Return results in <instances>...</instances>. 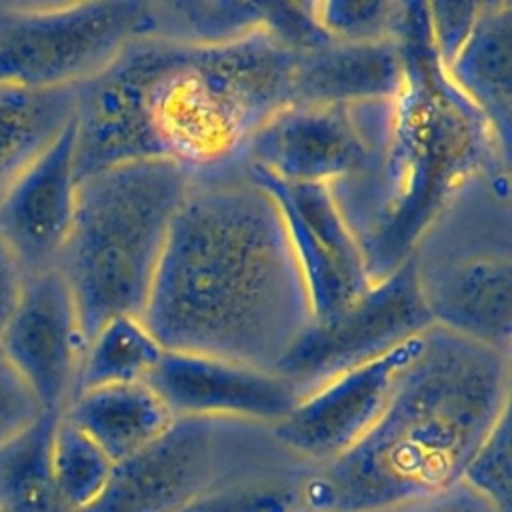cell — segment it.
<instances>
[{
    "label": "cell",
    "mask_w": 512,
    "mask_h": 512,
    "mask_svg": "<svg viewBox=\"0 0 512 512\" xmlns=\"http://www.w3.org/2000/svg\"><path fill=\"white\" fill-rule=\"evenodd\" d=\"M306 10L328 40L396 42L408 16V2H306Z\"/></svg>",
    "instance_id": "25"
},
{
    "label": "cell",
    "mask_w": 512,
    "mask_h": 512,
    "mask_svg": "<svg viewBox=\"0 0 512 512\" xmlns=\"http://www.w3.org/2000/svg\"><path fill=\"white\" fill-rule=\"evenodd\" d=\"M152 38L180 44H216L264 26V2H150Z\"/></svg>",
    "instance_id": "23"
},
{
    "label": "cell",
    "mask_w": 512,
    "mask_h": 512,
    "mask_svg": "<svg viewBox=\"0 0 512 512\" xmlns=\"http://www.w3.org/2000/svg\"><path fill=\"white\" fill-rule=\"evenodd\" d=\"M510 410V354L430 326L376 424L298 478L296 512H394L462 482Z\"/></svg>",
    "instance_id": "2"
},
{
    "label": "cell",
    "mask_w": 512,
    "mask_h": 512,
    "mask_svg": "<svg viewBox=\"0 0 512 512\" xmlns=\"http://www.w3.org/2000/svg\"><path fill=\"white\" fill-rule=\"evenodd\" d=\"M114 462L76 424L60 414L52 436V476L70 512L88 506L104 490Z\"/></svg>",
    "instance_id": "24"
},
{
    "label": "cell",
    "mask_w": 512,
    "mask_h": 512,
    "mask_svg": "<svg viewBox=\"0 0 512 512\" xmlns=\"http://www.w3.org/2000/svg\"><path fill=\"white\" fill-rule=\"evenodd\" d=\"M482 2H426L428 30L440 62H448L468 36Z\"/></svg>",
    "instance_id": "28"
},
{
    "label": "cell",
    "mask_w": 512,
    "mask_h": 512,
    "mask_svg": "<svg viewBox=\"0 0 512 512\" xmlns=\"http://www.w3.org/2000/svg\"><path fill=\"white\" fill-rule=\"evenodd\" d=\"M430 326L434 322L418 292L410 260H406L334 318L312 322L276 372L306 396L334 376L378 358Z\"/></svg>",
    "instance_id": "9"
},
{
    "label": "cell",
    "mask_w": 512,
    "mask_h": 512,
    "mask_svg": "<svg viewBox=\"0 0 512 512\" xmlns=\"http://www.w3.org/2000/svg\"><path fill=\"white\" fill-rule=\"evenodd\" d=\"M0 512H4V510H0Z\"/></svg>",
    "instance_id": "32"
},
{
    "label": "cell",
    "mask_w": 512,
    "mask_h": 512,
    "mask_svg": "<svg viewBox=\"0 0 512 512\" xmlns=\"http://www.w3.org/2000/svg\"><path fill=\"white\" fill-rule=\"evenodd\" d=\"M162 354V344L140 316H112L86 340L74 396L102 386L144 382Z\"/></svg>",
    "instance_id": "22"
},
{
    "label": "cell",
    "mask_w": 512,
    "mask_h": 512,
    "mask_svg": "<svg viewBox=\"0 0 512 512\" xmlns=\"http://www.w3.org/2000/svg\"><path fill=\"white\" fill-rule=\"evenodd\" d=\"M394 512H498L490 502L470 490L466 484H456L446 492L414 502Z\"/></svg>",
    "instance_id": "30"
},
{
    "label": "cell",
    "mask_w": 512,
    "mask_h": 512,
    "mask_svg": "<svg viewBox=\"0 0 512 512\" xmlns=\"http://www.w3.org/2000/svg\"><path fill=\"white\" fill-rule=\"evenodd\" d=\"M252 174L274 196L300 266L312 322L346 310L374 284L362 248L342 216L330 186L286 184Z\"/></svg>",
    "instance_id": "12"
},
{
    "label": "cell",
    "mask_w": 512,
    "mask_h": 512,
    "mask_svg": "<svg viewBox=\"0 0 512 512\" xmlns=\"http://www.w3.org/2000/svg\"><path fill=\"white\" fill-rule=\"evenodd\" d=\"M78 200L74 124L0 192V244L22 278L56 268Z\"/></svg>",
    "instance_id": "16"
},
{
    "label": "cell",
    "mask_w": 512,
    "mask_h": 512,
    "mask_svg": "<svg viewBox=\"0 0 512 512\" xmlns=\"http://www.w3.org/2000/svg\"><path fill=\"white\" fill-rule=\"evenodd\" d=\"M142 322L164 350L274 372L312 324L280 208L240 158L190 172Z\"/></svg>",
    "instance_id": "1"
},
{
    "label": "cell",
    "mask_w": 512,
    "mask_h": 512,
    "mask_svg": "<svg viewBox=\"0 0 512 512\" xmlns=\"http://www.w3.org/2000/svg\"><path fill=\"white\" fill-rule=\"evenodd\" d=\"M390 102L288 104L252 134L240 160L286 184H340L372 158L388 126Z\"/></svg>",
    "instance_id": "8"
},
{
    "label": "cell",
    "mask_w": 512,
    "mask_h": 512,
    "mask_svg": "<svg viewBox=\"0 0 512 512\" xmlns=\"http://www.w3.org/2000/svg\"><path fill=\"white\" fill-rule=\"evenodd\" d=\"M442 68L482 116L498 146L510 154L512 2H482L468 36Z\"/></svg>",
    "instance_id": "18"
},
{
    "label": "cell",
    "mask_w": 512,
    "mask_h": 512,
    "mask_svg": "<svg viewBox=\"0 0 512 512\" xmlns=\"http://www.w3.org/2000/svg\"><path fill=\"white\" fill-rule=\"evenodd\" d=\"M422 344L424 332L308 392L280 422L270 426L274 442L310 468L338 460L376 424L400 372L422 350Z\"/></svg>",
    "instance_id": "11"
},
{
    "label": "cell",
    "mask_w": 512,
    "mask_h": 512,
    "mask_svg": "<svg viewBox=\"0 0 512 512\" xmlns=\"http://www.w3.org/2000/svg\"><path fill=\"white\" fill-rule=\"evenodd\" d=\"M148 38V122L162 156L190 172L238 160L252 134L292 104L296 48L266 26L216 44Z\"/></svg>",
    "instance_id": "4"
},
{
    "label": "cell",
    "mask_w": 512,
    "mask_h": 512,
    "mask_svg": "<svg viewBox=\"0 0 512 512\" xmlns=\"http://www.w3.org/2000/svg\"><path fill=\"white\" fill-rule=\"evenodd\" d=\"M60 414L42 412L0 446V510L70 512L52 476V436Z\"/></svg>",
    "instance_id": "21"
},
{
    "label": "cell",
    "mask_w": 512,
    "mask_h": 512,
    "mask_svg": "<svg viewBox=\"0 0 512 512\" xmlns=\"http://www.w3.org/2000/svg\"><path fill=\"white\" fill-rule=\"evenodd\" d=\"M512 434L510 410L502 414L468 462L462 484L490 502L498 512H510L512 500Z\"/></svg>",
    "instance_id": "27"
},
{
    "label": "cell",
    "mask_w": 512,
    "mask_h": 512,
    "mask_svg": "<svg viewBox=\"0 0 512 512\" xmlns=\"http://www.w3.org/2000/svg\"><path fill=\"white\" fill-rule=\"evenodd\" d=\"M144 382L174 418H220L274 426L302 398L300 390L280 372L192 352L164 350Z\"/></svg>",
    "instance_id": "15"
},
{
    "label": "cell",
    "mask_w": 512,
    "mask_h": 512,
    "mask_svg": "<svg viewBox=\"0 0 512 512\" xmlns=\"http://www.w3.org/2000/svg\"><path fill=\"white\" fill-rule=\"evenodd\" d=\"M44 410L0 352V446L28 428Z\"/></svg>",
    "instance_id": "29"
},
{
    "label": "cell",
    "mask_w": 512,
    "mask_h": 512,
    "mask_svg": "<svg viewBox=\"0 0 512 512\" xmlns=\"http://www.w3.org/2000/svg\"><path fill=\"white\" fill-rule=\"evenodd\" d=\"M152 34V6L136 0L0 2V84L70 88Z\"/></svg>",
    "instance_id": "7"
},
{
    "label": "cell",
    "mask_w": 512,
    "mask_h": 512,
    "mask_svg": "<svg viewBox=\"0 0 512 512\" xmlns=\"http://www.w3.org/2000/svg\"><path fill=\"white\" fill-rule=\"evenodd\" d=\"M400 90L368 164L330 186L372 282L402 266L422 232L476 174L510 168L482 116L452 86L432 46L426 2H410L398 36Z\"/></svg>",
    "instance_id": "3"
},
{
    "label": "cell",
    "mask_w": 512,
    "mask_h": 512,
    "mask_svg": "<svg viewBox=\"0 0 512 512\" xmlns=\"http://www.w3.org/2000/svg\"><path fill=\"white\" fill-rule=\"evenodd\" d=\"M408 260L434 326L510 354V168L468 180L422 232Z\"/></svg>",
    "instance_id": "6"
},
{
    "label": "cell",
    "mask_w": 512,
    "mask_h": 512,
    "mask_svg": "<svg viewBox=\"0 0 512 512\" xmlns=\"http://www.w3.org/2000/svg\"><path fill=\"white\" fill-rule=\"evenodd\" d=\"M150 54V38H138L100 72L74 86L72 124L78 182L112 166L162 158L144 98Z\"/></svg>",
    "instance_id": "14"
},
{
    "label": "cell",
    "mask_w": 512,
    "mask_h": 512,
    "mask_svg": "<svg viewBox=\"0 0 512 512\" xmlns=\"http://www.w3.org/2000/svg\"><path fill=\"white\" fill-rule=\"evenodd\" d=\"M298 476H262L220 484L180 512H296Z\"/></svg>",
    "instance_id": "26"
},
{
    "label": "cell",
    "mask_w": 512,
    "mask_h": 512,
    "mask_svg": "<svg viewBox=\"0 0 512 512\" xmlns=\"http://www.w3.org/2000/svg\"><path fill=\"white\" fill-rule=\"evenodd\" d=\"M404 58L398 42H334L296 48L292 104H362L392 100L400 90Z\"/></svg>",
    "instance_id": "17"
},
{
    "label": "cell",
    "mask_w": 512,
    "mask_h": 512,
    "mask_svg": "<svg viewBox=\"0 0 512 512\" xmlns=\"http://www.w3.org/2000/svg\"><path fill=\"white\" fill-rule=\"evenodd\" d=\"M22 274L6 248L0 244V332L18 300L20 288H22Z\"/></svg>",
    "instance_id": "31"
},
{
    "label": "cell",
    "mask_w": 512,
    "mask_h": 512,
    "mask_svg": "<svg viewBox=\"0 0 512 512\" xmlns=\"http://www.w3.org/2000/svg\"><path fill=\"white\" fill-rule=\"evenodd\" d=\"M76 90L0 84V192L72 122Z\"/></svg>",
    "instance_id": "20"
},
{
    "label": "cell",
    "mask_w": 512,
    "mask_h": 512,
    "mask_svg": "<svg viewBox=\"0 0 512 512\" xmlns=\"http://www.w3.org/2000/svg\"><path fill=\"white\" fill-rule=\"evenodd\" d=\"M190 170L172 158L112 166L78 182L58 258L88 340L108 318L144 312Z\"/></svg>",
    "instance_id": "5"
},
{
    "label": "cell",
    "mask_w": 512,
    "mask_h": 512,
    "mask_svg": "<svg viewBox=\"0 0 512 512\" xmlns=\"http://www.w3.org/2000/svg\"><path fill=\"white\" fill-rule=\"evenodd\" d=\"M86 346L74 298L56 268L24 278L0 332V352L44 412L62 414L74 396Z\"/></svg>",
    "instance_id": "13"
},
{
    "label": "cell",
    "mask_w": 512,
    "mask_h": 512,
    "mask_svg": "<svg viewBox=\"0 0 512 512\" xmlns=\"http://www.w3.org/2000/svg\"><path fill=\"white\" fill-rule=\"evenodd\" d=\"M116 464L144 450L174 422L146 382L112 384L80 392L62 412Z\"/></svg>",
    "instance_id": "19"
},
{
    "label": "cell",
    "mask_w": 512,
    "mask_h": 512,
    "mask_svg": "<svg viewBox=\"0 0 512 512\" xmlns=\"http://www.w3.org/2000/svg\"><path fill=\"white\" fill-rule=\"evenodd\" d=\"M240 420L174 418L166 432L116 462L104 490L78 512H180L218 488Z\"/></svg>",
    "instance_id": "10"
}]
</instances>
